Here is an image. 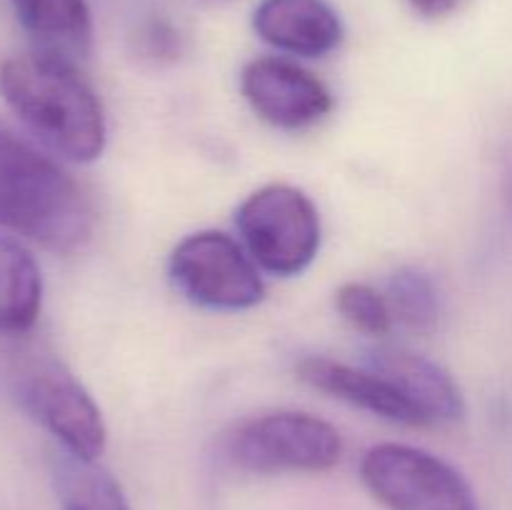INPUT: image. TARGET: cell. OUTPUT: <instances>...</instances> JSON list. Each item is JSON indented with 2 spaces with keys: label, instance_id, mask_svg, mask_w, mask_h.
Returning <instances> with one entry per match:
<instances>
[{
  "label": "cell",
  "instance_id": "277c9868",
  "mask_svg": "<svg viewBox=\"0 0 512 510\" xmlns=\"http://www.w3.org/2000/svg\"><path fill=\"white\" fill-rule=\"evenodd\" d=\"M225 455L248 473H325L340 463L343 438L318 415L275 410L235 425Z\"/></svg>",
  "mask_w": 512,
  "mask_h": 510
},
{
  "label": "cell",
  "instance_id": "ba28073f",
  "mask_svg": "<svg viewBox=\"0 0 512 510\" xmlns=\"http://www.w3.org/2000/svg\"><path fill=\"white\" fill-rule=\"evenodd\" d=\"M240 90L260 120L280 130H305L333 110L328 85L285 58H255L240 75Z\"/></svg>",
  "mask_w": 512,
  "mask_h": 510
},
{
  "label": "cell",
  "instance_id": "d6986e66",
  "mask_svg": "<svg viewBox=\"0 0 512 510\" xmlns=\"http://www.w3.org/2000/svg\"><path fill=\"white\" fill-rule=\"evenodd\" d=\"M505 198H508V203L512 208V163H510L508 173H505Z\"/></svg>",
  "mask_w": 512,
  "mask_h": 510
},
{
  "label": "cell",
  "instance_id": "3957f363",
  "mask_svg": "<svg viewBox=\"0 0 512 510\" xmlns=\"http://www.w3.org/2000/svg\"><path fill=\"white\" fill-rule=\"evenodd\" d=\"M235 225L250 258L270 275L293 278L318 258V208L295 185L270 183L250 193L235 210Z\"/></svg>",
  "mask_w": 512,
  "mask_h": 510
},
{
  "label": "cell",
  "instance_id": "7a4b0ae2",
  "mask_svg": "<svg viewBox=\"0 0 512 510\" xmlns=\"http://www.w3.org/2000/svg\"><path fill=\"white\" fill-rule=\"evenodd\" d=\"M0 228L55 253L90 238L93 205L85 190L38 148L0 130Z\"/></svg>",
  "mask_w": 512,
  "mask_h": 510
},
{
  "label": "cell",
  "instance_id": "52a82bcc",
  "mask_svg": "<svg viewBox=\"0 0 512 510\" xmlns=\"http://www.w3.org/2000/svg\"><path fill=\"white\" fill-rule=\"evenodd\" d=\"M360 478L388 510H478L468 480L428 450L403 443L373 445Z\"/></svg>",
  "mask_w": 512,
  "mask_h": 510
},
{
  "label": "cell",
  "instance_id": "6da1fadb",
  "mask_svg": "<svg viewBox=\"0 0 512 510\" xmlns=\"http://www.w3.org/2000/svg\"><path fill=\"white\" fill-rule=\"evenodd\" d=\"M0 95L20 123L70 163H93L108 143L105 110L78 63L45 50L0 63Z\"/></svg>",
  "mask_w": 512,
  "mask_h": 510
},
{
  "label": "cell",
  "instance_id": "e0dca14e",
  "mask_svg": "<svg viewBox=\"0 0 512 510\" xmlns=\"http://www.w3.org/2000/svg\"><path fill=\"white\" fill-rule=\"evenodd\" d=\"M140 48H143V53L148 55V58H175L180 50V38L178 33H175L173 28H170V23H165V20L160 18H153L148 20V23L140 28Z\"/></svg>",
  "mask_w": 512,
  "mask_h": 510
},
{
  "label": "cell",
  "instance_id": "2e32d148",
  "mask_svg": "<svg viewBox=\"0 0 512 510\" xmlns=\"http://www.w3.org/2000/svg\"><path fill=\"white\" fill-rule=\"evenodd\" d=\"M335 308L355 330L383 338L393 328L388 298L368 283H345L335 293Z\"/></svg>",
  "mask_w": 512,
  "mask_h": 510
},
{
  "label": "cell",
  "instance_id": "30bf717a",
  "mask_svg": "<svg viewBox=\"0 0 512 510\" xmlns=\"http://www.w3.org/2000/svg\"><path fill=\"white\" fill-rule=\"evenodd\" d=\"M253 28L263 43L298 58H323L345 38L343 20L328 0H260Z\"/></svg>",
  "mask_w": 512,
  "mask_h": 510
},
{
  "label": "cell",
  "instance_id": "4fadbf2b",
  "mask_svg": "<svg viewBox=\"0 0 512 510\" xmlns=\"http://www.w3.org/2000/svg\"><path fill=\"white\" fill-rule=\"evenodd\" d=\"M43 308V273L23 243L0 235V335H23Z\"/></svg>",
  "mask_w": 512,
  "mask_h": 510
},
{
  "label": "cell",
  "instance_id": "8992f818",
  "mask_svg": "<svg viewBox=\"0 0 512 510\" xmlns=\"http://www.w3.org/2000/svg\"><path fill=\"white\" fill-rule=\"evenodd\" d=\"M170 280L190 303L208 310H248L265 298L258 263L220 230H200L170 253Z\"/></svg>",
  "mask_w": 512,
  "mask_h": 510
},
{
  "label": "cell",
  "instance_id": "9c48e42d",
  "mask_svg": "<svg viewBox=\"0 0 512 510\" xmlns=\"http://www.w3.org/2000/svg\"><path fill=\"white\" fill-rule=\"evenodd\" d=\"M368 368L388 378L428 425L458 423L465 418V398L453 375L415 350L385 345L368 355Z\"/></svg>",
  "mask_w": 512,
  "mask_h": 510
},
{
  "label": "cell",
  "instance_id": "5b68a950",
  "mask_svg": "<svg viewBox=\"0 0 512 510\" xmlns=\"http://www.w3.org/2000/svg\"><path fill=\"white\" fill-rule=\"evenodd\" d=\"M15 393L68 455L98 460L108 445L103 413L85 385L53 355H30L15 368Z\"/></svg>",
  "mask_w": 512,
  "mask_h": 510
},
{
  "label": "cell",
  "instance_id": "5bb4252c",
  "mask_svg": "<svg viewBox=\"0 0 512 510\" xmlns=\"http://www.w3.org/2000/svg\"><path fill=\"white\" fill-rule=\"evenodd\" d=\"M55 488L63 510H130L120 483L98 460L65 453L55 465Z\"/></svg>",
  "mask_w": 512,
  "mask_h": 510
},
{
  "label": "cell",
  "instance_id": "ac0fdd59",
  "mask_svg": "<svg viewBox=\"0 0 512 510\" xmlns=\"http://www.w3.org/2000/svg\"><path fill=\"white\" fill-rule=\"evenodd\" d=\"M408 3L423 18H445V15L458 8L460 0H408Z\"/></svg>",
  "mask_w": 512,
  "mask_h": 510
},
{
  "label": "cell",
  "instance_id": "9a60e30c",
  "mask_svg": "<svg viewBox=\"0 0 512 510\" xmlns=\"http://www.w3.org/2000/svg\"><path fill=\"white\" fill-rule=\"evenodd\" d=\"M388 305L393 320L418 333H428L438 325L443 313V293L438 280L420 268H403L390 278Z\"/></svg>",
  "mask_w": 512,
  "mask_h": 510
},
{
  "label": "cell",
  "instance_id": "8fae6325",
  "mask_svg": "<svg viewBox=\"0 0 512 510\" xmlns=\"http://www.w3.org/2000/svg\"><path fill=\"white\" fill-rule=\"evenodd\" d=\"M295 373L305 385L330 395V398L345 400V403L380 415L390 423L425 428L418 410L403 398V393L368 365L353 368V365L338 363V360L325 358V355H308L295 365Z\"/></svg>",
  "mask_w": 512,
  "mask_h": 510
},
{
  "label": "cell",
  "instance_id": "7c38bea8",
  "mask_svg": "<svg viewBox=\"0 0 512 510\" xmlns=\"http://www.w3.org/2000/svg\"><path fill=\"white\" fill-rule=\"evenodd\" d=\"M20 28L35 48L73 63L93 48V15L85 0H10Z\"/></svg>",
  "mask_w": 512,
  "mask_h": 510
}]
</instances>
